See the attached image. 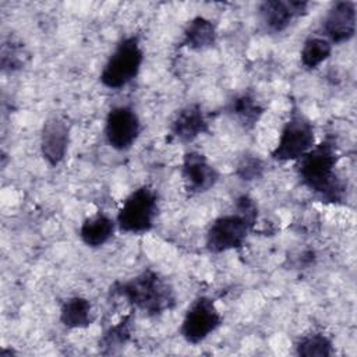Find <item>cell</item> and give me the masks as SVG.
Masks as SVG:
<instances>
[{
  "instance_id": "6da1fadb",
  "label": "cell",
  "mask_w": 357,
  "mask_h": 357,
  "mask_svg": "<svg viewBox=\"0 0 357 357\" xmlns=\"http://www.w3.org/2000/svg\"><path fill=\"white\" fill-rule=\"evenodd\" d=\"M339 159L340 153L336 141L326 137L296 160V170L301 184L325 202L336 204L344 199L346 185L336 173Z\"/></svg>"
},
{
  "instance_id": "7a4b0ae2",
  "label": "cell",
  "mask_w": 357,
  "mask_h": 357,
  "mask_svg": "<svg viewBox=\"0 0 357 357\" xmlns=\"http://www.w3.org/2000/svg\"><path fill=\"white\" fill-rule=\"evenodd\" d=\"M110 291L126 298L130 305L148 315H160L173 310L177 300L172 284L151 268L128 280L116 282Z\"/></svg>"
},
{
  "instance_id": "3957f363",
  "label": "cell",
  "mask_w": 357,
  "mask_h": 357,
  "mask_svg": "<svg viewBox=\"0 0 357 357\" xmlns=\"http://www.w3.org/2000/svg\"><path fill=\"white\" fill-rule=\"evenodd\" d=\"M258 219V206L247 195H240L234 202V212L216 218L205 234V247L209 252L220 254L244 245Z\"/></svg>"
},
{
  "instance_id": "277c9868",
  "label": "cell",
  "mask_w": 357,
  "mask_h": 357,
  "mask_svg": "<svg viewBox=\"0 0 357 357\" xmlns=\"http://www.w3.org/2000/svg\"><path fill=\"white\" fill-rule=\"evenodd\" d=\"M144 61V50L139 38L130 35L123 38L105 63L99 81L109 89H121L137 78Z\"/></svg>"
},
{
  "instance_id": "5b68a950",
  "label": "cell",
  "mask_w": 357,
  "mask_h": 357,
  "mask_svg": "<svg viewBox=\"0 0 357 357\" xmlns=\"http://www.w3.org/2000/svg\"><path fill=\"white\" fill-rule=\"evenodd\" d=\"M158 216V194L149 184H142L128 194L117 212V229L128 234H144L153 229Z\"/></svg>"
},
{
  "instance_id": "8992f818",
  "label": "cell",
  "mask_w": 357,
  "mask_h": 357,
  "mask_svg": "<svg viewBox=\"0 0 357 357\" xmlns=\"http://www.w3.org/2000/svg\"><path fill=\"white\" fill-rule=\"evenodd\" d=\"M315 145V128L312 121L300 110L293 109L282 127L276 146L271 158L278 162L298 160Z\"/></svg>"
},
{
  "instance_id": "52a82bcc",
  "label": "cell",
  "mask_w": 357,
  "mask_h": 357,
  "mask_svg": "<svg viewBox=\"0 0 357 357\" xmlns=\"http://www.w3.org/2000/svg\"><path fill=\"white\" fill-rule=\"evenodd\" d=\"M220 325L222 315L213 298L199 296L187 308L180 326V333L187 343L198 344L212 335Z\"/></svg>"
},
{
  "instance_id": "ba28073f",
  "label": "cell",
  "mask_w": 357,
  "mask_h": 357,
  "mask_svg": "<svg viewBox=\"0 0 357 357\" xmlns=\"http://www.w3.org/2000/svg\"><path fill=\"white\" fill-rule=\"evenodd\" d=\"M103 134L107 145L116 151H128L141 134V120L130 105H119L109 110L105 119Z\"/></svg>"
},
{
  "instance_id": "9c48e42d",
  "label": "cell",
  "mask_w": 357,
  "mask_h": 357,
  "mask_svg": "<svg viewBox=\"0 0 357 357\" xmlns=\"http://www.w3.org/2000/svg\"><path fill=\"white\" fill-rule=\"evenodd\" d=\"M180 176L184 190L190 195L208 192L220 178L219 170L198 151H188L183 155Z\"/></svg>"
},
{
  "instance_id": "30bf717a",
  "label": "cell",
  "mask_w": 357,
  "mask_h": 357,
  "mask_svg": "<svg viewBox=\"0 0 357 357\" xmlns=\"http://www.w3.org/2000/svg\"><path fill=\"white\" fill-rule=\"evenodd\" d=\"M357 4L340 0L331 6L322 20V35L332 45H340L354 38L357 24Z\"/></svg>"
},
{
  "instance_id": "8fae6325",
  "label": "cell",
  "mask_w": 357,
  "mask_h": 357,
  "mask_svg": "<svg viewBox=\"0 0 357 357\" xmlns=\"http://www.w3.org/2000/svg\"><path fill=\"white\" fill-rule=\"evenodd\" d=\"M308 6V1L301 0H266L259 4V21L266 32L280 33L286 31L293 21L305 15Z\"/></svg>"
},
{
  "instance_id": "7c38bea8",
  "label": "cell",
  "mask_w": 357,
  "mask_h": 357,
  "mask_svg": "<svg viewBox=\"0 0 357 357\" xmlns=\"http://www.w3.org/2000/svg\"><path fill=\"white\" fill-rule=\"evenodd\" d=\"M70 126L67 121L54 114L46 119L40 130V153L52 167L60 165L68 151Z\"/></svg>"
},
{
  "instance_id": "4fadbf2b",
  "label": "cell",
  "mask_w": 357,
  "mask_h": 357,
  "mask_svg": "<svg viewBox=\"0 0 357 357\" xmlns=\"http://www.w3.org/2000/svg\"><path fill=\"white\" fill-rule=\"evenodd\" d=\"M206 132L209 123L199 103L185 105L170 123V135L181 144H190Z\"/></svg>"
},
{
  "instance_id": "5bb4252c",
  "label": "cell",
  "mask_w": 357,
  "mask_h": 357,
  "mask_svg": "<svg viewBox=\"0 0 357 357\" xmlns=\"http://www.w3.org/2000/svg\"><path fill=\"white\" fill-rule=\"evenodd\" d=\"M117 229L116 219L105 212H96L86 219L79 226V238L89 248L103 247L113 237Z\"/></svg>"
},
{
  "instance_id": "9a60e30c",
  "label": "cell",
  "mask_w": 357,
  "mask_h": 357,
  "mask_svg": "<svg viewBox=\"0 0 357 357\" xmlns=\"http://www.w3.org/2000/svg\"><path fill=\"white\" fill-rule=\"evenodd\" d=\"M218 31L209 18L197 15L183 29L181 46L191 50H206L216 45Z\"/></svg>"
},
{
  "instance_id": "2e32d148",
  "label": "cell",
  "mask_w": 357,
  "mask_h": 357,
  "mask_svg": "<svg viewBox=\"0 0 357 357\" xmlns=\"http://www.w3.org/2000/svg\"><path fill=\"white\" fill-rule=\"evenodd\" d=\"M227 113L244 128H252L264 116L265 107L251 92L236 95L227 105Z\"/></svg>"
},
{
  "instance_id": "e0dca14e",
  "label": "cell",
  "mask_w": 357,
  "mask_h": 357,
  "mask_svg": "<svg viewBox=\"0 0 357 357\" xmlns=\"http://www.w3.org/2000/svg\"><path fill=\"white\" fill-rule=\"evenodd\" d=\"M93 319L92 304L85 297H68L60 307V322L68 329H85L92 325Z\"/></svg>"
},
{
  "instance_id": "ac0fdd59",
  "label": "cell",
  "mask_w": 357,
  "mask_h": 357,
  "mask_svg": "<svg viewBox=\"0 0 357 357\" xmlns=\"http://www.w3.org/2000/svg\"><path fill=\"white\" fill-rule=\"evenodd\" d=\"M132 332V314L124 315L117 324L107 328L99 339V349L103 354L116 353L119 349L124 347L130 339Z\"/></svg>"
},
{
  "instance_id": "d6986e66",
  "label": "cell",
  "mask_w": 357,
  "mask_h": 357,
  "mask_svg": "<svg viewBox=\"0 0 357 357\" xmlns=\"http://www.w3.org/2000/svg\"><path fill=\"white\" fill-rule=\"evenodd\" d=\"M332 43L324 36H310L300 50V61L305 70H315L332 54Z\"/></svg>"
},
{
  "instance_id": "ffe728a7",
  "label": "cell",
  "mask_w": 357,
  "mask_h": 357,
  "mask_svg": "<svg viewBox=\"0 0 357 357\" xmlns=\"http://www.w3.org/2000/svg\"><path fill=\"white\" fill-rule=\"evenodd\" d=\"M29 52L20 39L10 36L3 40L0 50V64L4 73H15L22 70L29 61Z\"/></svg>"
},
{
  "instance_id": "44dd1931",
  "label": "cell",
  "mask_w": 357,
  "mask_h": 357,
  "mask_svg": "<svg viewBox=\"0 0 357 357\" xmlns=\"http://www.w3.org/2000/svg\"><path fill=\"white\" fill-rule=\"evenodd\" d=\"M296 354L304 357H329L333 354V343L328 335L311 332L297 340Z\"/></svg>"
},
{
  "instance_id": "7402d4cb",
  "label": "cell",
  "mask_w": 357,
  "mask_h": 357,
  "mask_svg": "<svg viewBox=\"0 0 357 357\" xmlns=\"http://www.w3.org/2000/svg\"><path fill=\"white\" fill-rule=\"evenodd\" d=\"M265 170V163L261 158L255 155H244L237 166H236V176L243 181H254L262 177Z\"/></svg>"
}]
</instances>
